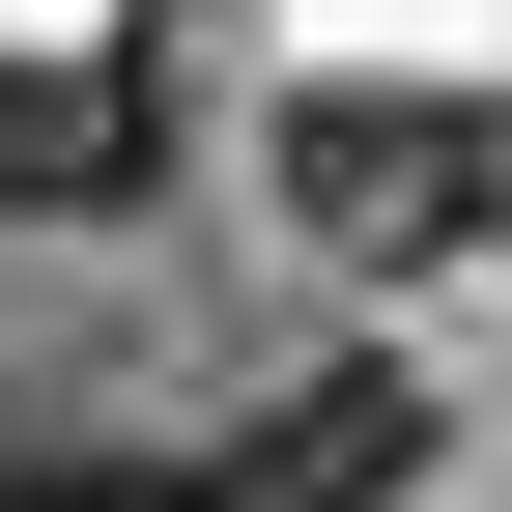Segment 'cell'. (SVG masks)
I'll use <instances>...</instances> for the list:
<instances>
[{"label":"cell","mask_w":512,"mask_h":512,"mask_svg":"<svg viewBox=\"0 0 512 512\" xmlns=\"http://www.w3.org/2000/svg\"><path fill=\"white\" fill-rule=\"evenodd\" d=\"M143 171H171L143 57H0V228H86V200H143Z\"/></svg>","instance_id":"3957f363"},{"label":"cell","mask_w":512,"mask_h":512,"mask_svg":"<svg viewBox=\"0 0 512 512\" xmlns=\"http://www.w3.org/2000/svg\"><path fill=\"white\" fill-rule=\"evenodd\" d=\"M399 484H427L399 370H285V399H228L200 456H171V512H399Z\"/></svg>","instance_id":"7a4b0ae2"},{"label":"cell","mask_w":512,"mask_h":512,"mask_svg":"<svg viewBox=\"0 0 512 512\" xmlns=\"http://www.w3.org/2000/svg\"><path fill=\"white\" fill-rule=\"evenodd\" d=\"M285 200L342 228V256H484L512 228V114L484 86H313L285 114Z\"/></svg>","instance_id":"6da1fadb"},{"label":"cell","mask_w":512,"mask_h":512,"mask_svg":"<svg viewBox=\"0 0 512 512\" xmlns=\"http://www.w3.org/2000/svg\"><path fill=\"white\" fill-rule=\"evenodd\" d=\"M0 512H171V456H114V427H57V399H0Z\"/></svg>","instance_id":"277c9868"}]
</instances>
